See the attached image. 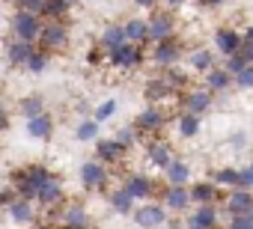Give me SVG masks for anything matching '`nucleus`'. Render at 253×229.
<instances>
[{
	"label": "nucleus",
	"instance_id": "1",
	"mask_svg": "<svg viewBox=\"0 0 253 229\" xmlns=\"http://www.w3.org/2000/svg\"><path fill=\"white\" fill-rule=\"evenodd\" d=\"M36 48L45 54H57L69 48V27L63 21H45L39 36H36Z\"/></svg>",
	"mask_w": 253,
	"mask_h": 229
},
{
	"label": "nucleus",
	"instance_id": "2",
	"mask_svg": "<svg viewBox=\"0 0 253 229\" xmlns=\"http://www.w3.org/2000/svg\"><path fill=\"white\" fill-rule=\"evenodd\" d=\"M42 18L27 12V9H15L12 18H9V30H12V39H21V42H33L36 45V36L42 30Z\"/></svg>",
	"mask_w": 253,
	"mask_h": 229
},
{
	"label": "nucleus",
	"instance_id": "3",
	"mask_svg": "<svg viewBox=\"0 0 253 229\" xmlns=\"http://www.w3.org/2000/svg\"><path fill=\"white\" fill-rule=\"evenodd\" d=\"M63 196H66V191H63V182H60V176H48L39 188H36V205H42V208H60L63 205Z\"/></svg>",
	"mask_w": 253,
	"mask_h": 229
},
{
	"label": "nucleus",
	"instance_id": "4",
	"mask_svg": "<svg viewBox=\"0 0 253 229\" xmlns=\"http://www.w3.org/2000/svg\"><path fill=\"white\" fill-rule=\"evenodd\" d=\"M110 57V63L116 66V69H137L140 63H143V45H131V42H125V45H119L116 51H110L107 54Z\"/></svg>",
	"mask_w": 253,
	"mask_h": 229
},
{
	"label": "nucleus",
	"instance_id": "5",
	"mask_svg": "<svg viewBox=\"0 0 253 229\" xmlns=\"http://www.w3.org/2000/svg\"><path fill=\"white\" fill-rule=\"evenodd\" d=\"M81 185L86 191H95V188L107 185V167L101 161H84L81 164Z\"/></svg>",
	"mask_w": 253,
	"mask_h": 229
},
{
	"label": "nucleus",
	"instance_id": "6",
	"mask_svg": "<svg viewBox=\"0 0 253 229\" xmlns=\"http://www.w3.org/2000/svg\"><path fill=\"white\" fill-rule=\"evenodd\" d=\"M6 214H9V220L12 223H33L36 220V202H30V199H21V196H15L6 208H3Z\"/></svg>",
	"mask_w": 253,
	"mask_h": 229
},
{
	"label": "nucleus",
	"instance_id": "7",
	"mask_svg": "<svg viewBox=\"0 0 253 229\" xmlns=\"http://www.w3.org/2000/svg\"><path fill=\"white\" fill-rule=\"evenodd\" d=\"M33 42H21V39H9L6 42V60H9V66L12 69H24V63H27V57L33 54Z\"/></svg>",
	"mask_w": 253,
	"mask_h": 229
},
{
	"label": "nucleus",
	"instance_id": "8",
	"mask_svg": "<svg viewBox=\"0 0 253 229\" xmlns=\"http://www.w3.org/2000/svg\"><path fill=\"white\" fill-rule=\"evenodd\" d=\"M27 134L33 140H51L54 137V119H51V113H39V116L27 119Z\"/></svg>",
	"mask_w": 253,
	"mask_h": 229
},
{
	"label": "nucleus",
	"instance_id": "9",
	"mask_svg": "<svg viewBox=\"0 0 253 229\" xmlns=\"http://www.w3.org/2000/svg\"><path fill=\"white\" fill-rule=\"evenodd\" d=\"M122 155H125V149L113 137L110 140H95V161H101V164H119Z\"/></svg>",
	"mask_w": 253,
	"mask_h": 229
},
{
	"label": "nucleus",
	"instance_id": "10",
	"mask_svg": "<svg viewBox=\"0 0 253 229\" xmlns=\"http://www.w3.org/2000/svg\"><path fill=\"white\" fill-rule=\"evenodd\" d=\"M164 205L173 208V211L188 208V205H191V191H188L185 185H170V188L164 191Z\"/></svg>",
	"mask_w": 253,
	"mask_h": 229
},
{
	"label": "nucleus",
	"instance_id": "11",
	"mask_svg": "<svg viewBox=\"0 0 253 229\" xmlns=\"http://www.w3.org/2000/svg\"><path fill=\"white\" fill-rule=\"evenodd\" d=\"M60 220H63V226H86L89 214L81 202H69V205H60Z\"/></svg>",
	"mask_w": 253,
	"mask_h": 229
},
{
	"label": "nucleus",
	"instance_id": "12",
	"mask_svg": "<svg viewBox=\"0 0 253 229\" xmlns=\"http://www.w3.org/2000/svg\"><path fill=\"white\" fill-rule=\"evenodd\" d=\"M134 220H137V226H143V229L161 226V223H164V208H161V205H140V208H134Z\"/></svg>",
	"mask_w": 253,
	"mask_h": 229
},
{
	"label": "nucleus",
	"instance_id": "13",
	"mask_svg": "<svg viewBox=\"0 0 253 229\" xmlns=\"http://www.w3.org/2000/svg\"><path fill=\"white\" fill-rule=\"evenodd\" d=\"M179 57H182V48H179L176 42H170V39L158 42V45H155V54H152V60H155L158 66H173Z\"/></svg>",
	"mask_w": 253,
	"mask_h": 229
},
{
	"label": "nucleus",
	"instance_id": "14",
	"mask_svg": "<svg viewBox=\"0 0 253 229\" xmlns=\"http://www.w3.org/2000/svg\"><path fill=\"white\" fill-rule=\"evenodd\" d=\"M122 30H125V42H131V45L149 42V27H146L143 18H131L128 24H122Z\"/></svg>",
	"mask_w": 253,
	"mask_h": 229
},
{
	"label": "nucleus",
	"instance_id": "15",
	"mask_svg": "<svg viewBox=\"0 0 253 229\" xmlns=\"http://www.w3.org/2000/svg\"><path fill=\"white\" fill-rule=\"evenodd\" d=\"M146 27H149V39L152 42H164L173 33V18L170 15H155L152 21H146Z\"/></svg>",
	"mask_w": 253,
	"mask_h": 229
},
{
	"label": "nucleus",
	"instance_id": "16",
	"mask_svg": "<svg viewBox=\"0 0 253 229\" xmlns=\"http://www.w3.org/2000/svg\"><path fill=\"white\" fill-rule=\"evenodd\" d=\"M18 113H21L24 119L39 116V113H45V98H42V95H36V92H30V95L18 98Z\"/></svg>",
	"mask_w": 253,
	"mask_h": 229
},
{
	"label": "nucleus",
	"instance_id": "17",
	"mask_svg": "<svg viewBox=\"0 0 253 229\" xmlns=\"http://www.w3.org/2000/svg\"><path fill=\"white\" fill-rule=\"evenodd\" d=\"M164 125V116H161V113L155 110V107H149V110H143L140 113V116H137V122H134V131H158Z\"/></svg>",
	"mask_w": 253,
	"mask_h": 229
},
{
	"label": "nucleus",
	"instance_id": "18",
	"mask_svg": "<svg viewBox=\"0 0 253 229\" xmlns=\"http://www.w3.org/2000/svg\"><path fill=\"white\" fill-rule=\"evenodd\" d=\"M229 211H232V214H247V217H253V196H250V191H235V193L229 196Z\"/></svg>",
	"mask_w": 253,
	"mask_h": 229
},
{
	"label": "nucleus",
	"instance_id": "19",
	"mask_svg": "<svg viewBox=\"0 0 253 229\" xmlns=\"http://www.w3.org/2000/svg\"><path fill=\"white\" fill-rule=\"evenodd\" d=\"M122 188L131 193V199H146V196L152 193V182H149L146 176H131V179L125 182Z\"/></svg>",
	"mask_w": 253,
	"mask_h": 229
},
{
	"label": "nucleus",
	"instance_id": "20",
	"mask_svg": "<svg viewBox=\"0 0 253 229\" xmlns=\"http://www.w3.org/2000/svg\"><path fill=\"white\" fill-rule=\"evenodd\" d=\"M119 45H125V30L119 27V24H110L104 33H101V51H116Z\"/></svg>",
	"mask_w": 253,
	"mask_h": 229
},
{
	"label": "nucleus",
	"instance_id": "21",
	"mask_svg": "<svg viewBox=\"0 0 253 229\" xmlns=\"http://www.w3.org/2000/svg\"><path fill=\"white\" fill-rule=\"evenodd\" d=\"M110 205H113V211H119V214H131V211H134V199H131V193L125 191V188L110 191Z\"/></svg>",
	"mask_w": 253,
	"mask_h": 229
},
{
	"label": "nucleus",
	"instance_id": "22",
	"mask_svg": "<svg viewBox=\"0 0 253 229\" xmlns=\"http://www.w3.org/2000/svg\"><path fill=\"white\" fill-rule=\"evenodd\" d=\"M173 161V155H170V146L164 143V140H155V143H149V164H155V167H167Z\"/></svg>",
	"mask_w": 253,
	"mask_h": 229
},
{
	"label": "nucleus",
	"instance_id": "23",
	"mask_svg": "<svg viewBox=\"0 0 253 229\" xmlns=\"http://www.w3.org/2000/svg\"><path fill=\"white\" fill-rule=\"evenodd\" d=\"M214 42H217V48H220L223 54H229V57L241 48V36H238L235 30H220V33L214 36Z\"/></svg>",
	"mask_w": 253,
	"mask_h": 229
},
{
	"label": "nucleus",
	"instance_id": "24",
	"mask_svg": "<svg viewBox=\"0 0 253 229\" xmlns=\"http://www.w3.org/2000/svg\"><path fill=\"white\" fill-rule=\"evenodd\" d=\"M164 176H167V182H170V185H185V182H188V176H191V167H188V164H182V161H170V164L164 167Z\"/></svg>",
	"mask_w": 253,
	"mask_h": 229
},
{
	"label": "nucleus",
	"instance_id": "25",
	"mask_svg": "<svg viewBox=\"0 0 253 229\" xmlns=\"http://www.w3.org/2000/svg\"><path fill=\"white\" fill-rule=\"evenodd\" d=\"M209 104H211V95H209V92H203V89H197V92H188V95H185V107H188V113H194V116H197V113H203Z\"/></svg>",
	"mask_w": 253,
	"mask_h": 229
},
{
	"label": "nucleus",
	"instance_id": "26",
	"mask_svg": "<svg viewBox=\"0 0 253 229\" xmlns=\"http://www.w3.org/2000/svg\"><path fill=\"white\" fill-rule=\"evenodd\" d=\"M48 63H51V54H45V51H39V48H33V54L27 57V63H24V69H27V72H33V75H42V72L48 69Z\"/></svg>",
	"mask_w": 253,
	"mask_h": 229
},
{
	"label": "nucleus",
	"instance_id": "27",
	"mask_svg": "<svg viewBox=\"0 0 253 229\" xmlns=\"http://www.w3.org/2000/svg\"><path fill=\"white\" fill-rule=\"evenodd\" d=\"M75 137L81 143H89V140H98V122L95 119H84L78 128H75Z\"/></svg>",
	"mask_w": 253,
	"mask_h": 229
},
{
	"label": "nucleus",
	"instance_id": "28",
	"mask_svg": "<svg viewBox=\"0 0 253 229\" xmlns=\"http://www.w3.org/2000/svg\"><path fill=\"white\" fill-rule=\"evenodd\" d=\"M214 196H217V188H211V185H197V188H191V199L200 202V205L214 202Z\"/></svg>",
	"mask_w": 253,
	"mask_h": 229
},
{
	"label": "nucleus",
	"instance_id": "29",
	"mask_svg": "<svg viewBox=\"0 0 253 229\" xmlns=\"http://www.w3.org/2000/svg\"><path fill=\"white\" fill-rule=\"evenodd\" d=\"M24 176H27V179H30V182L39 188V185H42V182L51 176V170H48L45 164H24Z\"/></svg>",
	"mask_w": 253,
	"mask_h": 229
},
{
	"label": "nucleus",
	"instance_id": "30",
	"mask_svg": "<svg viewBox=\"0 0 253 229\" xmlns=\"http://www.w3.org/2000/svg\"><path fill=\"white\" fill-rule=\"evenodd\" d=\"M113 113H116V101L113 98H107V101H101L98 107H95V113H92V119L101 125V122H107L110 116H113Z\"/></svg>",
	"mask_w": 253,
	"mask_h": 229
},
{
	"label": "nucleus",
	"instance_id": "31",
	"mask_svg": "<svg viewBox=\"0 0 253 229\" xmlns=\"http://www.w3.org/2000/svg\"><path fill=\"white\" fill-rule=\"evenodd\" d=\"M167 92H173V89H170V86H167V83H164L161 77H158V80H149V83H146V98H149V101H158V98H164Z\"/></svg>",
	"mask_w": 253,
	"mask_h": 229
},
{
	"label": "nucleus",
	"instance_id": "32",
	"mask_svg": "<svg viewBox=\"0 0 253 229\" xmlns=\"http://www.w3.org/2000/svg\"><path fill=\"white\" fill-rule=\"evenodd\" d=\"M194 214H197V217H200L209 229H214V226H217V211H214V205H211V202H209V205H200Z\"/></svg>",
	"mask_w": 253,
	"mask_h": 229
},
{
	"label": "nucleus",
	"instance_id": "33",
	"mask_svg": "<svg viewBox=\"0 0 253 229\" xmlns=\"http://www.w3.org/2000/svg\"><path fill=\"white\" fill-rule=\"evenodd\" d=\"M197 128H200V119L194 116V113H185V116H182V122H179V131H182V137H194V134H197Z\"/></svg>",
	"mask_w": 253,
	"mask_h": 229
},
{
	"label": "nucleus",
	"instance_id": "34",
	"mask_svg": "<svg viewBox=\"0 0 253 229\" xmlns=\"http://www.w3.org/2000/svg\"><path fill=\"white\" fill-rule=\"evenodd\" d=\"M209 86H211V89H226V86H229V72H223V69L209 72Z\"/></svg>",
	"mask_w": 253,
	"mask_h": 229
},
{
	"label": "nucleus",
	"instance_id": "35",
	"mask_svg": "<svg viewBox=\"0 0 253 229\" xmlns=\"http://www.w3.org/2000/svg\"><path fill=\"white\" fill-rule=\"evenodd\" d=\"M235 188H238V191L253 188V164L244 167V170H235Z\"/></svg>",
	"mask_w": 253,
	"mask_h": 229
},
{
	"label": "nucleus",
	"instance_id": "36",
	"mask_svg": "<svg viewBox=\"0 0 253 229\" xmlns=\"http://www.w3.org/2000/svg\"><path fill=\"white\" fill-rule=\"evenodd\" d=\"M134 137H137V131H134V128H119L113 140H116V143H119L122 149H128V146L134 143Z\"/></svg>",
	"mask_w": 253,
	"mask_h": 229
},
{
	"label": "nucleus",
	"instance_id": "37",
	"mask_svg": "<svg viewBox=\"0 0 253 229\" xmlns=\"http://www.w3.org/2000/svg\"><path fill=\"white\" fill-rule=\"evenodd\" d=\"M209 66H211V54H209V51L191 54V69H209Z\"/></svg>",
	"mask_w": 253,
	"mask_h": 229
},
{
	"label": "nucleus",
	"instance_id": "38",
	"mask_svg": "<svg viewBox=\"0 0 253 229\" xmlns=\"http://www.w3.org/2000/svg\"><path fill=\"white\" fill-rule=\"evenodd\" d=\"M232 77H235V83H238V86H253V66H244V69H241V72H235Z\"/></svg>",
	"mask_w": 253,
	"mask_h": 229
},
{
	"label": "nucleus",
	"instance_id": "39",
	"mask_svg": "<svg viewBox=\"0 0 253 229\" xmlns=\"http://www.w3.org/2000/svg\"><path fill=\"white\" fill-rule=\"evenodd\" d=\"M229 229H253V217H247V214H232Z\"/></svg>",
	"mask_w": 253,
	"mask_h": 229
},
{
	"label": "nucleus",
	"instance_id": "40",
	"mask_svg": "<svg viewBox=\"0 0 253 229\" xmlns=\"http://www.w3.org/2000/svg\"><path fill=\"white\" fill-rule=\"evenodd\" d=\"M12 199H15V191H12L9 185H6V188H0V211H3V208L12 202Z\"/></svg>",
	"mask_w": 253,
	"mask_h": 229
},
{
	"label": "nucleus",
	"instance_id": "41",
	"mask_svg": "<svg viewBox=\"0 0 253 229\" xmlns=\"http://www.w3.org/2000/svg\"><path fill=\"white\" fill-rule=\"evenodd\" d=\"M244 66H250V63H244V57H241V54H238V51H235V54H232V60H229V66H226V69H229V72H232V75H235V72H241V69H244Z\"/></svg>",
	"mask_w": 253,
	"mask_h": 229
},
{
	"label": "nucleus",
	"instance_id": "42",
	"mask_svg": "<svg viewBox=\"0 0 253 229\" xmlns=\"http://www.w3.org/2000/svg\"><path fill=\"white\" fill-rule=\"evenodd\" d=\"M238 54L244 57V63H250V66H253V42H241V48H238Z\"/></svg>",
	"mask_w": 253,
	"mask_h": 229
},
{
	"label": "nucleus",
	"instance_id": "43",
	"mask_svg": "<svg viewBox=\"0 0 253 229\" xmlns=\"http://www.w3.org/2000/svg\"><path fill=\"white\" fill-rule=\"evenodd\" d=\"M217 182L220 185H235V170H220L217 173Z\"/></svg>",
	"mask_w": 253,
	"mask_h": 229
},
{
	"label": "nucleus",
	"instance_id": "44",
	"mask_svg": "<svg viewBox=\"0 0 253 229\" xmlns=\"http://www.w3.org/2000/svg\"><path fill=\"white\" fill-rule=\"evenodd\" d=\"M6 128H9V113H6V107H0V134Z\"/></svg>",
	"mask_w": 253,
	"mask_h": 229
},
{
	"label": "nucleus",
	"instance_id": "45",
	"mask_svg": "<svg viewBox=\"0 0 253 229\" xmlns=\"http://www.w3.org/2000/svg\"><path fill=\"white\" fill-rule=\"evenodd\" d=\"M33 229H60V226H57V223H51V220H42V223H36Z\"/></svg>",
	"mask_w": 253,
	"mask_h": 229
},
{
	"label": "nucleus",
	"instance_id": "46",
	"mask_svg": "<svg viewBox=\"0 0 253 229\" xmlns=\"http://www.w3.org/2000/svg\"><path fill=\"white\" fill-rule=\"evenodd\" d=\"M155 3H158V0H137V6H146V9H149V6H155Z\"/></svg>",
	"mask_w": 253,
	"mask_h": 229
},
{
	"label": "nucleus",
	"instance_id": "47",
	"mask_svg": "<svg viewBox=\"0 0 253 229\" xmlns=\"http://www.w3.org/2000/svg\"><path fill=\"white\" fill-rule=\"evenodd\" d=\"M241 42H253V24L247 27V33H244V39H241Z\"/></svg>",
	"mask_w": 253,
	"mask_h": 229
},
{
	"label": "nucleus",
	"instance_id": "48",
	"mask_svg": "<svg viewBox=\"0 0 253 229\" xmlns=\"http://www.w3.org/2000/svg\"><path fill=\"white\" fill-rule=\"evenodd\" d=\"M206 6H217V3H223V0H203Z\"/></svg>",
	"mask_w": 253,
	"mask_h": 229
},
{
	"label": "nucleus",
	"instance_id": "49",
	"mask_svg": "<svg viewBox=\"0 0 253 229\" xmlns=\"http://www.w3.org/2000/svg\"><path fill=\"white\" fill-rule=\"evenodd\" d=\"M60 229H89V223L86 226H60Z\"/></svg>",
	"mask_w": 253,
	"mask_h": 229
},
{
	"label": "nucleus",
	"instance_id": "50",
	"mask_svg": "<svg viewBox=\"0 0 253 229\" xmlns=\"http://www.w3.org/2000/svg\"><path fill=\"white\" fill-rule=\"evenodd\" d=\"M12 3H15V9H21V6L27 3V0H12Z\"/></svg>",
	"mask_w": 253,
	"mask_h": 229
},
{
	"label": "nucleus",
	"instance_id": "51",
	"mask_svg": "<svg viewBox=\"0 0 253 229\" xmlns=\"http://www.w3.org/2000/svg\"><path fill=\"white\" fill-rule=\"evenodd\" d=\"M63 3H66V6H75V3H78V0H63Z\"/></svg>",
	"mask_w": 253,
	"mask_h": 229
},
{
	"label": "nucleus",
	"instance_id": "52",
	"mask_svg": "<svg viewBox=\"0 0 253 229\" xmlns=\"http://www.w3.org/2000/svg\"><path fill=\"white\" fill-rule=\"evenodd\" d=\"M0 107H6V104H3V95H0Z\"/></svg>",
	"mask_w": 253,
	"mask_h": 229
},
{
	"label": "nucleus",
	"instance_id": "53",
	"mask_svg": "<svg viewBox=\"0 0 253 229\" xmlns=\"http://www.w3.org/2000/svg\"><path fill=\"white\" fill-rule=\"evenodd\" d=\"M170 3H182V0H170Z\"/></svg>",
	"mask_w": 253,
	"mask_h": 229
},
{
	"label": "nucleus",
	"instance_id": "54",
	"mask_svg": "<svg viewBox=\"0 0 253 229\" xmlns=\"http://www.w3.org/2000/svg\"><path fill=\"white\" fill-rule=\"evenodd\" d=\"M167 229H179V226H167Z\"/></svg>",
	"mask_w": 253,
	"mask_h": 229
}]
</instances>
